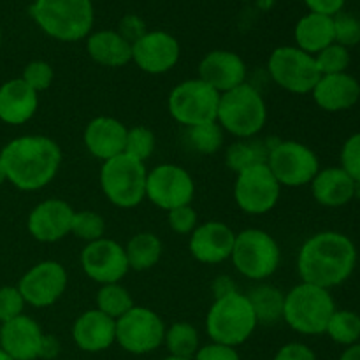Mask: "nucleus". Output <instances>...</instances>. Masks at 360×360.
I'll list each match as a JSON object with an SVG mask.
<instances>
[{
	"label": "nucleus",
	"instance_id": "f257e3e1",
	"mask_svg": "<svg viewBox=\"0 0 360 360\" xmlns=\"http://www.w3.org/2000/svg\"><path fill=\"white\" fill-rule=\"evenodd\" d=\"M357 266V248L348 236L336 231L313 234L302 243L297 273L304 283L330 290L343 285Z\"/></svg>",
	"mask_w": 360,
	"mask_h": 360
},
{
	"label": "nucleus",
	"instance_id": "f03ea898",
	"mask_svg": "<svg viewBox=\"0 0 360 360\" xmlns=\"http://www.w3.org/2000/svg\"><path fill=\"white\" fill-rule=\"evenodd\" d=\"M62 150L48 136H21L0 151L7 181L23 192H35L56 178L62 165Z\"/></svg>",
	"mask_w": 360,
	"mask_h": 360
},
{
	"label": "nucleus",
	"instance_id": "7ed1b4c3",
	"mask_svg": "<svg viewBox=\"0 0 360 360\" xmlns=\"http://www.w3.org/2000/svg\"><path fill=\"white\" fill-rule=\"evenodd\" d=\"M30 16L48 37L60 42L88 37L95 20L91 0H35Z\"/></svg>",
	"mask_w": 360,
	"mask_h": 360
},
{
	"label": "nucleus",
	"instance_id": "20e7f679",
	"mask_svg": "<svg viewBox=\"0 0 360 360\" xmlns=\"http://www.w3.org/2000/svg\"><path fill=\"white\" fill-rule=\"evenodd\" d=\"M259 320L246 294L234 290L214 299L206 315V333L213 343L238 348L255 333Z\"/></svg>",
	"mask_w": 360,
	"mask_h": 360
},
{
	"label": "nucleus",
	"instance_id": "39448f33",
	"mask_svg": "<svg viewBox=\"0 0 360 360\" xmlns=\"http://www.w3.org/2000/svg\"><path fill=\"white\" fill-rule=\"evenodd\" d=\"M336 311L330 290L301 281L285 294L283 322L302 336L326 334L327 323Z\"/></svg>",
	"mask_w": 360,
	"mask_h": 360
},
{
	"label": "nucleus",
	"instance_id": "423d86ee",
	"mask_svg": "<svg viewBox=\"0 0 360 360\" xmlns=\"http://www.w3.org/2000/svg\"><path fill=\"white\" fill-rule=\"evenodd\" d=\"M217 123L238 139H253L267 123V105L253 84L245 83L220 95Z\"/></svg>",
	"mask_w": 360,
	"mask_h": 360
},
{
	"label": "nucleus",
	"instance_id": "0eeeda50",
	"mask_svg": "<svg viewBox=\"0 0 360 360\" xmlns=\"http://www.w3.org/2000/svg\"><path fill=\"white\" fill-rule=\"evenodd\" d=\"M148 169L144 162L122 153L102 162L101 188L105 199L116 207L132 210L146 199Z\"/></svg>",
	"mask_w": 360,
	"mask_h": 360
},
{
	"label": "nucleus",
	"instance_id": "6e6552de",
	"mask_svg": "<svg viewBox=\"0 0 360 360\" xmlns=\"http://www.w3.org/2000/svg\"><path fill=\"white\" fill-rule=\"evenodd\" d=\"M231 260L243 278L264 281L280 267L281 250L269 232L262 229H245L236 234Z\"/></svg>",
	"mask_w": 360,
	"mask_h": 360
},
{
	"label": "nucleus",
	"instance_id": "1a4fd4ad",
	"mask_svg": "<svg viewBox=\"0 0 360 360\" xmlns=\"http://www.w3.org/2000/svg\"><path fill=\"white\" fill-rule=\"evenodd\" d=\"M220 94L202 79H185L176 84L167 97L169 115L185 129L217 122Z\"/></svg>",
	"mask_w": 360,
	"mask_h": 360
},
{
	"label": "nucleus",
	"instance_id": "9d476101",
	"mask_svg": "<svg viewBox=\"0 0 360 360\" xmlns=\"http://www.w3.org/2000/svg\"><path fill=\"white\" fill-rule=\"evenodd\" d=\"M266 164L276 181L288 188L309 185L320 171V162L315 151L299 141L269 143Z\"/></svg>",
	"mask_w": 360,
	"mask_h": 360
},
{
	"label": "nucleus",
	"instance_id": "9b49d317",
	"mask_svg": "<svg viewBox=\"0 0 360 360\" xmlns=\"http://www.w3.org/2000/svg\"><path fill=\"white\" fill-rule=\"evenodd\" d=\"M267 72L274 84L295 95L311 94L320 76L315 56L297 46H280L267 60Z\"/></svg>",
	"mask_w": 360,
	"mask_h": 360
},
{
	"label": "nucleus",
	"instance_id": "f8f14e48",
	"mask_svg": "<svg viewBox=\"0 0 360 360\" xmlns=\"http://www.w3.org/2000/svg\"><path fill=\"white\" fill-rule=\"evenodd\" d=\"M165 322L146 306H134L116 320V343L132 355H148L164 345Z\"/></svg>",
	"mask_w": 360,
	"mask_h": 360
},
{
	"label": "nucleus",
	"instance_id": "ddd939ff",
	"mask_svg": "<svg viewBox=\"0 0 360 360\" xmlns=\"http://www.w3.org/2000/svg\"><path fill=\"white\" fill-rule=\"evenodd\" d=\"M281 185L267 164H257L236 174L234 200L243 213L260 217L276 207Z\"/></svg>",
	"mask_w": 360,
	"mask_h": 360
},
{
	"label": "nucleus",
	"instance_id": "4468645a",
	"mask_svg": "<svg viewBox=\"0 0 360 360\" xmlns=\"http://www.w3.org/2000/svg\"><path fill=\"white\" fill-rule=\"evenodd\" d=\"M195 197V181L178 164H160L148 171L146 199L164 211L188 206Z\"/></svg>",
	"mask_w": 360,
	"mask_h": 360
},
{
	"label": "nucleus",
	"instance_id": "2eb2a0df",
	"mask_svg": "<svg viewBox=\"0 0 360 360\" xmlns=\"http://www.w3.org/2000/svg\"><path fill=\"white\" fill-rule=\"evenodd\" d=\"M69 274L56 260H42L27 271L18 283L25 304L34 308H49L67 290Z\"/></svg>",
	"mask_w": 360,
	"mask_h": 360
},
{
	"label": "nucleus",
	"instance_id": "dca6fc26",
	"mask_svg": "<svg viewBox=\"0 0 360 360\" xmlns=\"http://www.w3.org/2000/svg\"><path fill=\"white\" fill-rule=\"evenodd\" d=\"M79 260L84 274L98 285L120 283L130 271L125 246L109 238L86 243Z\"/></svg>",
	"mask_w": 360,
	"mask_h": 360
},
{
	"label": "nucleus",
	"instance_id": "f3484780",
	"mask_svg": "<svg viewBox=\"0 0 360 360\" xmlns=\"http://www.w3.org/2000/svg\"><path fill=\"white\" fill-rule=\"evenodd\" d=\"M179 56V41L164 30L146 32L132 44V62L151 76H160L174 69Z\"/></svg>",
	"mask_w": 360,
	"mask_h": 360
},
{
	"label": "nucleus",
	"instance_id": "a211bd4d",
	"mask_svg": "<svg viewBox=\"0 0 360 360\" xmlns=\"http://www.w3.org/2000/svg\"><path fill=\"white\" fill-rule=\"evenodd\" d=\"M236 232L224 221H204L190 234L188 250L190 255L200 264L217 266V264L231 260L234 248Z\"/></svg>",
	"mask_w": 360,
	"mask_h": 360
},
{
	"label": "nucleus",
	"instance_id": "6ab92c4d",
	"mask_svg": "<svg viewBox=\"0 0 360 360\" xmlns=\"http://www.w3.org/2000/svg\"><path fill=\"white\" fill-rule=\"evenodd\" d=\"M74 210L67 200L46 199L28 214L27 227L39 243H58L70 234Z\"/></svg>",
	"mask_w": 360,
	"mask_h": 360
},
{
	"label": "nucleus",
	"instance_id": "aec40b11",
	"mask_svg": "<svg viewBox=\"0 0 360 360\" xmlns=\"http://www.w3.org/2000/svg\"><path fill=\"white\" fill-rule=\"evenodd\" d=\"M248 69L238 53L214 49L204 55L199 63V79L210 84L218 94H227L246 83Z\"/></svg>",
	"mask_w": 360,
	"mask_h": 360
},
{
	"label": "nucleus",
	"instance_id": "412c9836",
	"mask_svg": "<svg viewBox=\"0 0 360 360\" xmlns=\"http://www.w3.org/2000/svg\"><path fill=\"white\" fill-rule=\"evenodd\" d=\"M44 333L32 316L20 315L0 327V348L13 360L41 359Z\"/></svg>",
	"mask_w": 360,
	"mask_h": 360
},
{
	"label": "nucleus",
	"instance_id": "4be33fe9",
	"mask_svg": "<svg viewBox=\"0 0 360 360\" xmlns=\"http://www.w3.org/2000/svg\"><path fill=\"white\" fill-rule=\"evenodd\" d=\"M127 130L129 129L112 116H97L84 127V148L97 160H111L125 151Z\"/></svg>",
	"mask_w": 360,
	"mask_h": 360
},
{
	"label": "nucleus",
	"instance_id": "5701e85b",
	"mask_svg": "<svg viewBox=\"0 0 360 360\" xmlns=\"http://www.w3.org/2000/svg\"><path fill=\"white\" fill-rule=\"evenodd\" d=\"M72 341L81 352L101 354L116 343V320L97 308L81 313L72 323Z\"/></svg>",
	"mask_w": 360,
	"mask_h": 360
},
{
	"label": "nucleus",
	"instance_id": "b1692460",
	"mask_svg": "<svg viewBox=\"0 0 360 360\" xmlns=\"http://www.w3.org/2000/svg\"><path fill=\"white\" fill-rule=\"evenodd\" d=\"M313 101L327 112H340L354 108L360 98V84L348 72L320 76L311 90Z\"/></svg>",
	"mask_w": 360,
	"mask_h": 360
},
{
	"label": "nucleus",
	"instance_id": "393cba45",
	"mask_svg": "<svg viewBox=\"0 0 360 360\" xmlns=\"http://www.w3.org/2000/svg\"><path fill=\"white\" fill-rule=\"evenodd\" d=\"M37 108L39 94H35L21 77L0 86V120L7 125H23L34 118Z\"/></svg>",
	"mask_w": 360,
	"mask_h": 360
},
{
	"label": "nucleus",
	"instance_id": "a878e982",
	"mask_svg": "<svg viewBox=\"0 0 360 360\" xmlns=\"http://www.w3.org/2000/svg\"><path fill=\"white\" fill-rule=\"evenodd\" d=\"M309 186L320 206L341 207L354 199L355 181L341 167L320 169Z\"/></svg>",
	"mask_w": 360,
	"mask_h": 360
},
{
	"label": "nucleus",
	"instance_id": "bb28decb",
	"mask_svg": "<svg viewBox=\"0 0 360 360\" xmlns=\"http://www.w3.org/2000/svg\"><path fill=\"white\" fill-rule=\"evenodd\" d=\"M86 51L95 63L109 69L132 62V44L116 30H98L88 35Z\"/></svg>",
	"mask_w": 360,
	"mask_h": 360
},
{
	"label": "nucleus",
	"instance_id": "cd10ccee",
	"mask_svg": "<svg viewBox=\"0 0 360 360\" xmlns=\"http://www.w3.org/2000/svg\"><path fill=\"white\" fill-rule=\"evenodd\" d=\"M295 44L299 49L315 56L334 42L333 16L319 13H308L297 21L294 30Z\"/></svg>",
	"mask_w": 360,
	"mask_h": 360
},
{
	"label": "nucleus",
	"instance_id": "c85d7f7f",
	"mask_svg": "<svg viewBox=\"0 0 360 360\" xmlns=\"http://www.w3.org/2000/svg\"><path fill=\"white\" fill-rule=\"evenodd\" d=\"M162 253H164L162 239L153 232H137L125 245L129 269L137 271V273L153 269L160 262Z\"/></svg>",
	"mask_w": 360,
	"mask_h": 360
},
{
	"label": "nucleus",
	"instance_id": "c756f323",
	"mask_svg": "<svg viewBox=\"0 0 360 360\" xmlns=\"http://www.w3.org/2000/svg\"><path fill=\"white\" fill-rule=\"evenodd\" d=\"M246 297L252 302V308L255 311L259 323L264 326H273L278 320L283 319V304H285V294L280 288L273 287V285L260 283L253 287L252 290L246 294Z\"/></svg>",
	"mask_w": 360,
	"mask_h": 360
},
{
	"label": "nucleus",
	"instance_id": "7c9ffc66",
	"mask_svg": "<svg viewBox=\"0 0 360 360\" xmlns=\"http://www.w3.org/2000/svg\"><path fill=\"white\" fill-rule=\"evenodd\" d=\"M267 151H269V143L253 139H239L229 146L225 153V164L232 172H241L245 169L252 167L257 164H266Z\"/></svg>",
	"mask_w": 360,
	"mask_h": 360
},
{
	"label": "nucleus",
	"instance_id": "2f4dec72",
	"mask_svg": "<svg viewBox=\"0 0 360 360\" xmlns=\"http://www.w3.org/2000/svg\"><path fill=\"white\" fill-rule=\"evenodd\" d=\"M164 345L172 357L193 359L200 348L199 330L190 322H174L165 329Z\"/></svg>",
	"mask_w": 360,
	"mask_h": 360
},
{
	"label": "nucleus",
	"instance_id": "473e14b6",
	"mask_svg": "<svg viewBox=\"0 0 360 360\" xmlns=\"http://www.w3.org/2000/svg\"><path fill=\"white\" fill-rule=\"evenodd\" d=\"M95 304H97L98 311L111 316L112 320H118L120 316H123L136 306L132 294L122 283L101 285L98 292L95 294Z\"/></svg>",
	"mask_w": 360,
	"mask_h": 360
},
{
	"label": "nucleus",
	"instance_id": "72a5a7b5",
	"mask_svg": "<svg viewBox=\"0 0 360 360\" xmlns=\"http://www.w3.org/2000/svg\"><path fill=\"white\" fill-rule=\"evenodd\" d=\"M326 334L338 345L352 347L360 340V315L348 309H336L327 323Z\"/></svg>",
	"mask_w": 360,
	"mask_h": 360
},
{
	"label": "nucleus",
	"instance_id": "f704fd0d",
	"mask_svg": "<svg viewBox=\"0 0 360 360\" xmlns=\"http://www.w3.org/2000/svg\"><path fill=\"white\" fill-rule=\"evenodd\" d=\"M225 132L217 122L202 123L186 129V141L190 148L200 155H214L224 146Z\"/></svg>",
	"mask_w": 360,
	"mask_h": 360
},
{
	"label": "nucleus",
	"instance_id": "c9c22d12",
	"mask_svg": "<svg viewBox=\"0 0 360 360\" xmlns=\"http://www.w3.org/2000/svg\"><path fill=\"white\" fill-rule=\"evenodd\" d=\"M70 234L83 239L84 243H94L102 239L105 234V221L95 211H74Z\"/></svg>",
	"mask_w": 360,
	"mask_h": 360
},
{
	"label": "nucleus",
	"instance_id": "e433bc0d",
	"mask_svg": "<svg viewBox=\"0 0 360 360\" xmlns=\"http://www.w3.org/2000/svg\"><path fill=\"white\" fill-rule=\"evenodd\" d=\"M155 144H157L155 134L148 127L136 125L127 130L125 151L123 153L139 162H146L153 155Z\"/></svg>",
	"mask_w": 360,
	"mask_h": 360
},
{
	"label": "nucleus",
	"instance_id": "4c0bfd02",
	"mask_svg": "<svg viewBox=\"0 0 360 360\" xmlns=\"http://www.w3.org/2000/svg\"><path fill=\"white\" fill-rule=\"evenodd\" d=\"M315 62L316 67H319V72L322 74V76L347 72L348 65H350V53H348V48L333 42V44L327 46L326 49L316 53Z\"/></svg>",
	"mask_w": 360,
	"mask_h": 360
},
{
	"label": "nucleus",
	"instance_id": "58836bf2",
	"mask_svg": "<svg viewBox=\"0 0 360 360\" xmlns=\"http://www.w3.org/2000/svg\"><path fill=\"white\" fill-rule=\"evenodd\" d=\"M334 20V42L336 44L350 48L360 42V20L355 18L354 14L348 13H338L333 16Z\"/></svg>",
	"mask_w": 360,
	"mask_h": 360
},
{
	"label": "nucleus",
	"instance_id": "ea45409f",
	"mask_svg": "<svg viewBox=\"0 0 360 360\" xmlns=\"http://www.w3.org/2000/svg\"><path fill=\"white\" fill-rule=\"evenodd\" d=\"M21 79L35 91V94H41V91L48 90L53 84L55 79V70L44 60H34V62L28 63L23 69V76Z\"/></svg>",
	"mask_w": 360,
	"mask_h": 360
},
{
	"label": "nucleus",
	"instance_id": "a19ab883",
	"mask_svg": "<svg viewBox=\"0 0 360 360\" xmlns=\"http://www.w3.org/2000/svg\"><path fill=\"white\" fill-rule=\"evenodd\" d=\"M167 220L171 231L179 236H190L199 225V217H197V211L193 210L192 204L167 211Z\"/></svg>",
	"mask_w": 360,
	"mask_h": 360
},
{
	"label": "nucleus",
	"instance_id": "79ce46f5",
	"mask_svg": "<svg viewBox=\"0 0 360 360\" xmlns=\"http://www.w3.org/2000/svg\"><path fill=\"white\" fill-rule=\"evenodd\" d=\"M341 169L354 181H360V132L345 141L341 148Z\"/></svg>",
	"mask_w": 360,
	"mask_h": 360
},
{
	"label": "nucleus",
	"instance_id": "37998d69",
	"mask_svg": "<svg viewBox=\"0 0 360 360\" xmlns=\"http://www.w3.org/2000/svg\"><path fill=\"white\" fill-rule=\"evenodd\" d=\"M25 301L18 287L0 288V323H6L16 316L23 315Z\"/></svg>",
	"mask_w": 360,
	"mask_h": 360
},
{
	"label": "nucleus",
	"instance_id": "c03bdc74",
	"mask_svg": "<svg viewBox=\"0 0 360 360\" xmlns=\"http://www.w3.org/2000/svg\"><path fill=\"white\" fill-rule=\"evenodd\" d=\"M192 360H241V357L238 354V348L225 347V345L211 341V343L200 347Z\"/></svg>",
	"mask_w": 360,
	"mask_h": 360
},
{
	"label": "nucleus",
	"instance_id": "a18cd8bd",
	"mask_svg": "<svg viewBox=\"0 0 360 360\" xmlns=\"http://www.w3.org/2000/svg\"><path fill=\"white\" fill-rule=\"evenodd\" d=\"M273 360H319L316 354L304 343L292 341V343L283 345L278 348Z\"/></svg>",
	"mask_w": 360,
	"mask_h": 360
},
{
	"label": "nucleus",
	"instance_id": "49530a36",
	"mask_svg": "<svg viewBox=\"0 0 360 360\" xmlns=\"http://www.w3.org/2000/svg\"><path fill=\"white\" fill-rule=\"evenodd\" d=\"M116 32H118L123 39H127L130 44H134V42H136L137 39L143 37L148 30L146 23H144L139 16H136V14H127V16L122 18L120 27Z\"/></svg>",
	"mask_w": 360,
	"mask_h": 360
},
{
	"label": "nucleus",
	"instance_id": "de8ad7c7",
	"mask_svg": "<svg viewBox=\"0 0 360 360\" xmlns=\"http://www.w3.org/2000/svg\"><path fill=\"white\" fill-rule=\"evenodd\" d=\"M308 6L309 13L326 14V16H336L338 13L343 11V6L347 0H304Z\"/></svg>",
	"mask_w": 360,
	"mask_h": 360
},
{
	"label": "nucleus",
	"instance_id": "09e8293b",
	"mask_svg": "<svg viewBox=\"0 0 360 360\" xmlns=\"http://www.w3.org/2000/svg\"><path fill=\"white\" fill-rule=\"evenodd\" d=\"M60 354V341L55 336L44 334V341H42L41 359H55Z\"/></svg>",
	"mask_w": 360,
	"mask_h": 360
},
{
	"label": "nucleus",
	"instance_id": "8fccbe9b",
	"mask_svg": "<svg viewBox=\"0 0 360 360\" xmlns=\"http://www.w3.org/2000/svg\"><path fill=\"white\" fill-rule=\"evenodd\" d=\"M234 290H238V288H236V285H234V281H232V278L218 276L217 280H214V283H213L214 299L221 297V295L231 294V292H234Z\"/></svg>",
	"mask_w": 360,
	"mask_h": 360
},
{
	"label": "nucleus",
	"instance_id": "3c124183",
	"mask_svg": "<svg viewBox=\"0 0 360 360\" xmlns=\"http://www.w3.org/2000/svg\"><path fill=\"white\" fill-rule=\"evenodd\" d=\"M340 360H360V343L347 347V350L341 354Z\"/></svg>",
	"mask_w": 360,
	"mask_h": 360
},
{
	"label": "nucleus",
	"instance_id": "603ef678",
	"mask_svg": "<svg viewBox=\"0 0 360 360\" xmlns=\"http://www.w3.org/2000/svg\"><path fill=\"white\" fill-rule=\"evenodd\" d=\"M4 181H7V178H6V171H4L2 160H0V185H2Z\"/></svg>",
	"mask_w": 360,
	"mask_h": 360
},
{
	"label": "nucleus",
	"instance_id": "864d4df0",
	"mask_svg": "<svg viewBox=\"0 0 360 360\" xmlns=\"http://www.w3.org/2000/svg\"><path fill=\"white\" fill-rule=\"evenodd\" d=\"M354 199L360 200V181H355V192H354Z\"/></svg>",
	"mask_w": 360,
	"mask_h": 360
},
{
	"label": "nucleus",
	"instance_id": "5fc2aeb1",
	"mask_svg": "<svg viewBox=\"0 0 360 360\" xmlns=\"http://www.w3.org/2000/svg\"><path fill=\"white\" fill-rule=\"evenodd\" d=\"M0 360H13V359H11V357H9V355H7V354H6V352H4V350H2V348H0Z\"/></svg>",
	"mask_w": 360,
	"mask_h": 360
},
{
	"label": "nucleus",
	"instance_id": "6e6d98bb",
	"mask_svg": "<svg viewBox=\"0 0 360 360\" xmlns=\"http://www.w3.org/2000/svg\"><path fill=\"white\" fill-rule=\"evenodd\" d=\"M162 360H192V359H179V357H172V355H167V357Z\"/></svg>",
	"mask_w": 360,
	"mask_h": 360
},
{
	"label": "nucleus",
	"instance_id": "4d7b16f0",
	"mask_svg": "<svg viewBox=\"0 0 360 360\" xmlns=\"http://www.w3.org/2000/svg\"><path fill=\"white\" fill-rule=\"evenodd\" d=\"M0 44H2V32H0Z\"/></svg>",
	"mask_w": 360,
	"mask_h": 360
}]
</instances>
